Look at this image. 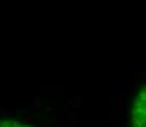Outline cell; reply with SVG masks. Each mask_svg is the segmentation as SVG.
Listing matches in <instances>:
<instances>
[{
    "label": "cell",
    "mask_w": 146,
    "mask_h": 127,
    "mask_svg": "<svg viewBox=\"0 0 146 127\" xmlns=\"http://www.w3.org/2000/svg\"><path fill=\"white\" fill-rule=\"evenodd\" d=\"M131 126L133 127H146V95L142 89L133 102L131 106Z\"/></svg>",
    "instance_id": "1"
},
{
    "label": "cell",
    "mask_w": 146,
    "mask_h": 127,
    "mask_svg": "<svg viewBox=\"0 0 146 127\" xmlns=\"http://www.w3.org/2000/svg\"><path fill=\"white\" fill-rule=\"evenodd\" d=\"M0 127H31V126L13 120H0Z\"/></svg>",
    "instance_id": "2"
}]
</instances>
